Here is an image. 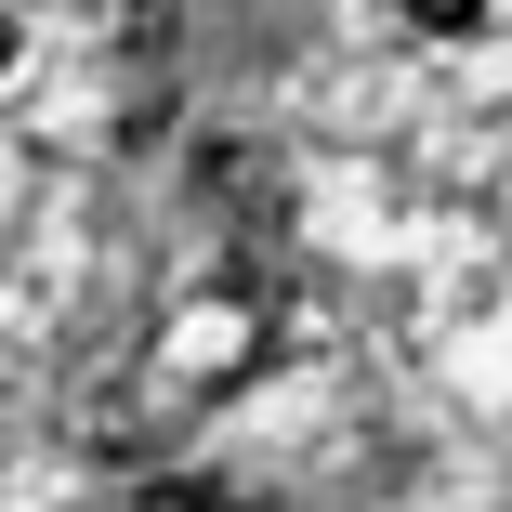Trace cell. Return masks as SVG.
<instances>
[{
  "label": "cell",
  "instance_id": "obj_1",
  "mask_svg": "<svg viewBox=\"0 0 512 512\" xmlns=\"http://www.w3.org/2000/svg\"><path fill=\"white\" fill-rule=\"evenodd\" d=\"M394 14H407V27H447V40H460V27L486 14V0H394Z\"/></svg>",
  "mask_w": 512,
  "mask_h": 512
},
{
  "label": "cell",
  "instance_id": "obj_3",
  "mask_svg": "<svg viewBox=\"0 0 512 512\" xmlns=\"http://www.w3.org/2000/svg\"><path fill=\"white\" fill-rule=\"evenodd\" d=\"M0 53H14V27H0Z\"/></svg>",
  "mask_w": 512,
  "mask_h": 512
},
{
  "label": "cell",
  "instance_id": "obj_2",
  "mask_svg": "<svg viewBox=\"0 0 512 512\" xmlns=\"http://www.w3.org/2000/svg\"><path fill=\"white\" fill-rule=\"evenodd\" d=\"M158 512H263V499H224V486H171Z\"/></svg>",
  "mask_w": 512,
  "mask_h": 512
}]
</instances>
